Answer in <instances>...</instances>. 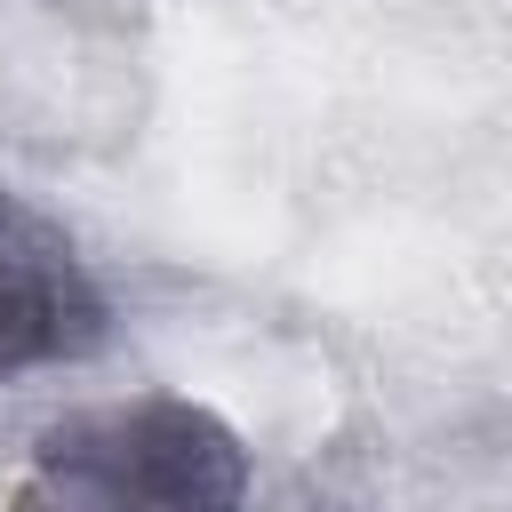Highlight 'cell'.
Listing matches in <instances>:
<instances>
[{
  "mask_svg": "<svg viewBox=\"0 0 512 512\" xmlns=\"http://www.w3.org/2000/svg\"><path fill=\"white\" fill-rule=\"evenodd\" d=\"M104 336H112V304L80 240L16 184H0V384L32 368H72L104 352Z\"/></svg>",
  "mask_w": 512,
  "mask_h": 512,
  "instance_id": "cell-2",
  "label": "cell"
},
{
  "mask_svg": "<svg viewBox=\"0 0 512 512\" xmlns=\"http://www.w3.org/2000/svg\"><path fill=\"white\" fill-rule=\"evenodd\" d=\"M240 504H248V448L216 408L184 392L72 408L32 440L24 472L8 480V512H240Z\"/></svg>",
  "mask_w": 512,
  "mask_h": 512,
  "instance_id": "cell-1",
  "label": "cell"
}]
</instances>
